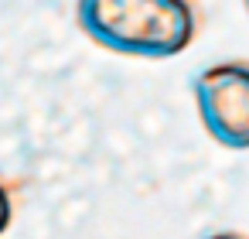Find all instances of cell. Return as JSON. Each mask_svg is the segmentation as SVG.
<instances>
[{
    "instance_id": "5b68a950",
    "label": "cell",
    "mask_w": 249,
    "mask_h": 239,
    "mask_svg": "<svg viewBox=\"0 0 249 239\" xmlns=\"http://www.w3.org/2000/svg\"><path fill=\"white\" fill-rule=\"evenodd\" d=\"M242 4H246V14H249V0H242Z\"/></svg>"
},
{
    "instance_id": "7a4b0ae2",
    "label": "cell",
    "mask_w": 249,
    "mask_h": 239,
    "mask_svg": "<svg viewBox=\"0 0 249 239\" xmlns=\"http://www.w3.org/2000/svg\"><path fill=\"white\" fill-rule=\"evenodd\" d=\"M201 127L229 150H249V62L208 65L191 82Z\"/></svg>"
},
{
    "instance_id": "277c9868",
    "label": "cell",
    "mask_w": 249,
    "mask_h": 239,
    "mask_svg": "<svg viewBox=\"0 0 249 239\" xmlns=\"http://www.w3.org/2000/svg\"><path fill=\"white\" fill-rule=\"evenodd\" d=\"M205 239H246V236H239V232H212Z\"/></svg>"
},
{
    "instance_id": "3957f363",
    "label": "cell",
    "mask_w": 249,
    "mask_h": 239,
    "mask_svg": "<svg viewBox=\"0 0 249 239\" xmlns=\"http://www.w3.org/2000/svg\"><path fill=\"white\" fill-rule=\"evenodd\" d=\"M11 215H14V205H11V191L0 184V236L7 232V225H11Z\"/></svg>"
},
{
    "instance_id": "6da1fadb",
    "label": "cell",
    "mask_w": 249,
    "mask_h": 239,
    "mask_svg": "<svg viewBox=\"0 0 249 239\" xmlns=\"http://www.w3.org/2000/svg\"><path fill=\"white\" fill-rule=\"evenodd\" d=\"M75 21L89 41L130 58H171L198 31L191 0H79Z\"/></svg>"
}]
</instances>
